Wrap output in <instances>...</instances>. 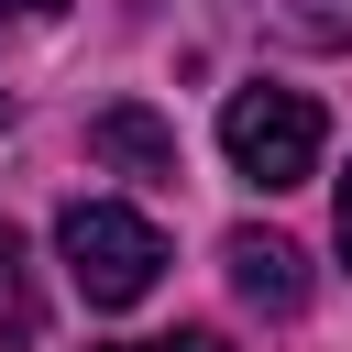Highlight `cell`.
Here are the masks:
<instances>
[{
    "label": "cell",
    "instance_id": "1",
    "mask_svg": "<svg viewBox=\"0 0 352 352\" xmlns=\"http://www.w3.org/2000/svg\"><path fill=\"white\" fill-rule=\"evenodd\" d=\"M55 253H66V286L88 308H143L165 286V264H176L165 231L143 209H121V198H66L55 209Z\"/></svg>",
    "mask_w": 352,
    "mask_h": 352
},
{
    "label": "cell",
    "instance_id": "2",
    "mask_svg": "<svg viewBox=\"0 0 352 352\" xmlns=\"http://www.w3.org/2000/svg\"><path fill=\"white\" fill-rule=\"evenodd\" d=\"M319 143H330V121H319L308 88L253 77V88L220 99V154H231V176L264 187V198H275V187H308V176H319Z\"/></svg>",
    "mask_w": 352,
    "mask_h": 352
},
{
    "label": "cell",
    "instance_id": "3",
    "mask_svg": "<svg viewBox=\"0 0 352 352\" xmlns=\"http://www.w3.org/2000/svg\"><path fill=\"white\" fill-rule=\"evenodd\" d=\"M220 264H231V297H242V308H264V319H297V308H308V253H297L286 231H231Z\"/></svg>",
    "mask_w": 352,
    "mask_h": 352
},
{
    "label": "cell",
    "instance_id": "4",
    "mask_svg": "<svg viewBox=\"0 0 352 352\" xmlns=\"http://www.w3.org/2000/svg\"><path fill=\"white\" fill-rule=\"evenodd\" d=\"M88 154L121 165V176H143V187H165V176H176V121H154L143 99H110V110L88 121Z\"/></svg>",
    "mask_w": 352,
    "mask_h": 352
},
{
    "label": "cell",
    "instance_id": "5",
    "mask_svg": "<svg viewBox=\"0 0 352 352\" xmlns=\"http://www.w3.org/2000/svg\"><path fill=\"white\" fill-rule=\"evenodd\" d=\"M253 22L275 44H308V55H341L352 44V0H253Z\"/></svg>",
    "mask_w": 352,
    "mask_h": 352
},
{
    "label": "cell",
    "instance_id": "6",
    "mask_svg": "<svg viewBox=\"0 0 352 352\" xmlns=\"http://www.w3.org/2000/svg\"><path fill=\"white\" fill-rule=\"evenodd\" d=\"M110 352H231L220 330H165V341H110Z\"/></svg>",
    "mask_w": 352,
    "mask_h": 352
},
{
    "label": "cell",
    "instance_id": "7",
    "mask_svg": "<svg viewBox=\"0 0 352 352\" xmlns=\"http://www.w3.org/2000/svg\"><path fill=\"white\" fill-rule=\"evenodd\" d=\"M330 242H341V264H352V165H341V198H330Z\"/></svg>",
    "mask_w": 352,
    "mask_h": 352
},
{
    "label": "cell",
    "instance_id": "8",
    "mask_svg": "<svg viewBox=\"0 0 352 352\" xmlns=\"http://www.w3.org/2000/svg\"><path fill=\"white\" fill-rule=\"evenodd\" d=\"M66 0H0V22H55Z\"/></svg>",
    "mask_w": 352,
    "mask_h": 352
},
{
    "label": "cell",
    "instance_id": "9",
    "mask_svg": "<svg viewBox=\"0 0 352 352\" xmlns=\"http://www.w3.org/2000/svg\"><path fill=\"white\" fill-rule=\"evenodd\" d=\"M22 341H33V308H11V319H0V352H22Z\"/></svg>",
    "mask_w": 352,
    "mask_h": 352
},
{
    "label": "cell",
    "instance_id": "10",
    "mask_svg": "<svg viewBox=\"0 0 352 352\" xmlns=\"http://www.w3.org/2000/svg\"><path fill=\"white\" fill-rule=\"evenodd\" d=\"M0 121H11V88H0Z\"/></svg>",
    "mask_w": 352,
    "mask_h": 352
},
{
    "label": "cell",
    "instance_id": "11",
    "mask_svg": "<svg viewBox=\"0 0 352 352\" xmlns=\"http://www.w3.org/2000/svg\"><path fill=\"white\" fill-rule=\"evenodd\" d=\"M0 264H11V231H0Z\"/></svg>",
    "mask_w": 352,
    "mask_h": 352
}]
</instances>
